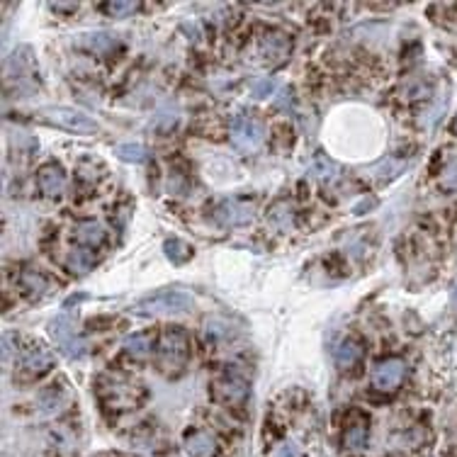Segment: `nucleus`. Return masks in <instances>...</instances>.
<instances>
[{"instance_id": "obj_1", "label": "nucleus", "mask_w": 457, "mask_h": 457, "mask_svg": "<svg viewBox=\"0 0 457 457\" xmlns=\"http://www.w3.org/2000/svg\"><path fill=\"white\" fill-rule=\"evenodd\" d=\"M158 367L166 374H178L190 360V340L183 328H166L158 338Z\"/></svg>"}, {"instance_id": "obj_2", "label": "nucleus", "mask_w": 457, "mask_h": 457, "mask_svg": "<svg viewBox=\"0 0 457 457\" xmlns=\"http://www.w3.org/2000/svg\"><path fill=\"white\" fill-rule=\"evenodd\" d=\"M40 119H44L47 124L59 126L64 131L71 134H81V136H90L100 131V124L93 117H88L85 112L76 107H64V105H52V107H42L40 109Z\"/></svg>"}, {"instance_id": "obj_3", "label": "nucleus", "mask_w": 457, "mask_h": 457, "mask_svg": "<svg viewBox=\"0 0 457 457\" xmlns=\"http://www.w3.org/2000/svg\"><path fill=\"white\" fill-rule=\"evenodd\" d=\"M134 314L141 316H163V314H183L192 309V297L185 295L180 290H161L153 295L141 297L139 302H134Z\"/></svg>"}, {"instance_id": "obj_4", "label": "nucleus", "mask_w": 457, "mask_h": 457, "mask_svg": "<svg viewBox=\"0 0 457 457\" xmlns=\"http://www.w3.org/2000/svg\"><path fill=\"white\" fill-rule=\"evenodd\" d=\"M266 141V129L251 114H236L234 122H231V144L239 151L253 153L263 146Z\"/></svg>"}, {"instance_id": "obj_5", "label": "nucleus", "mask_w": 457, "mask_h": 457, "mask_svg": "<svg viewBox=\"0 0 457 457\" xmlns=\"http://www.w3.org/2000/svg\"><path fill=\"white\" fill-rule=\"evenodd\" d=\"M49 333L57 340L64 355L69 357H83L85 355V340L76 333V324L69 316H57L49 321Z\"/></svg>"}, {"instance_id": "obj_6", "label": "nucleus", "mask_w": 457, "mask_h": 457, "mask_svg": "<svg viewBox=\"0 0 457 457\" xmlns=\"http://www.w3.org/2000/svg\"><path fill=\"white\" fill-rule=\"evenodd\" d=\"M406 377V362L399 357H387V360H379L372 367V387L379 392H394L399 389V384Z\"/></svg>"}, {"instance_id": "obj_7", "label": "nucleus", "mask_w": 457, "mask_h": 457, "mask_svg": "<svg viewBox=\"0 0 457 457\" xmlns=\"http://www.w3.org/2000/svg\"><path fill=\"white\" fill-rule=\"evenodd\" d=\"M212 392H214V399L222 401V404L239 406L249 399V384H246L241 377L227 374V377H219L217 382L212 384Z\"/></svg>"}, {"instance_id": "obj_8", "label": "nucleus", "mask_w": 457, "mask_h": 457, "mask_svg": "<svg viewBox=\"0 0 457 457\" xmlns=\"http://www.w3.org/2000/svg\"><path fill=\"white\" fill-rule=\"evenodd\" d=\"M290 49H292V42L287 35H283V32H268V35H263V40H261V57H263V61L268 66H273V69L287 61Z\"/></svg>"}, {"instance_id": "obj_9", "label": "nucleus", "mask_w": 457, "mask_h": 457, "mask_svg": "<svg viewBox=\"0 0 457 457\" xmlns=\"http://www.w3.org/2000/svg\"><path fill=\"white\" fill-rule=\"evenodd\" d=\"M37 185L47 197H61L66 190V173L59 163H47L37 173Z\"/></svg>"}, {"instance_id": "obj_10", "label": "nucleus", "mask_w": 457, "mask_h": 457, "mask_svg": "<svg viewBox=\"0 0 457 457\" xmlns=\"http://www.w3.org/2000/svg\"><path fill=\"white\" fill-rule=\"evenodd\" d=\"M52 365H54V355L44 345H30L22 353V370L32 374V377H40V374L49 372Z\"/></svg>"}, {"instance_id": "obj_11", "label": "nucleus", "mask_w": 457, "mask_h": 457, "mask_svg": "<svg viewBox=\"0 0 457 457\" xmlns=\"http://www.w3.org/2000/svg\"><path fill=\"white\" fill-rule=\"evenodd\" d=\"M185 453L187 457H217L219 443L212 433L207 431H192L185 438Z\"/></svg>"}, {"instance_id": "obj_12", "label": "nucleus", "mask_w": 457, "mask_h": 457, "mask_svg": "<svg viewBox=\"0 0 457 457\" xmlns=\"http://www.w3.org/2000/svg\"><path fill=\"white\" fill-rule=\"evenodd\" d=\"M214 217L222 227H241V224H249L253 219V209L244 202H224L217 207Z\"/></svg>"}, {"instance_id": "obj_13", "label": "nucleus", "mask_w": 457, "mask_h": 457, "mask_svg": "<svg viewBox=\"0 0 457 457\" xmlns=\"http://www.w3.org/2000/svg\"><path fill=\"white\" fill-rule=\"evenodd\" d=\"M153 333H134L124 340V353L134 360H146L153 353Z\"/></svg>"}, {"instance_id": "obj_14", "label": "nucleus", "mask_w": 457, "mask_h": 457, "mask_svg": "<svg viewBox=\"0 0 457 457\" xmlns=\"http://www.w3.org/2000/svg\"><path fill=\"white\" fill-rule=\"evenodd\" d=\"M76 241H78L83 249H95L105 241V231L100 224L95 222H81L76 227Z\"/></svg>"}, {"instance_id": "obj_15", "label": "nucleus", "mask_w": 457, "mask_h": 457, "mask_svg": "<svg viewBox=\"0 0 457 457\" xmlns=\"http://www.w3.org/2000/svg\"><path fill=\"white\" fill-rule=\"evenodd\" d=\"M20 287L32 297V299H40V297L47 295L49 290V280L44 278L42 273L37 271H25L20 275Z\"/></svg>"}, {"instance_id": "obj_16", "label": "nucleus", "mask_w": 457, "mask_h": 457, "mask_svg": "<svg viewBox=\"0 0 457 457\" xmlns=\"http://www.w3.org/2000/svg\"><path fill=\"white\" fill-rule=\"evenodd\" d=\"M360 353H362L360 343H355V340H350V338L340 340L338 348H336V353H333L336 365L343 367V370H348V367H353L355 362L360 360Z\"/></svg>"}, {"instance_id": "obj_17", "label": "nucleus", "mask_w": 457, "mask_h": 457, "mask_svg": "<svg viewBox=\"0 0 457 457\" xmlns=\"http://www.w3.org/2000/svg\"><path fill=\"white\" fill-rule=\"evenodd\" d=\"M81 44L90 49V52L107 54V52H112V49H114L117 40H114L112 35H107V32H93V35H83V37H81Z\"/></svg>"}, {"instance_id": "obj_18", "label": "nucleus", "mask_w": 457, "mask_h": 457, "mask_svg": "<svg viewBox=\"0 0 457 457\" xmlns=\"http://www.w3.org/2000/svg\"><path fill=\"white\" fill-rule=\"evenodd\" d=\"M163 251H166L168 261H173L175 266L187 263L192 258V246H187L185 241H180V239H168L166 244H163Z\"/></svg>"}, {"instance_id": "obj_19", "label": "nucleus", "mask_w": 457, "mask_h": 457, "mask_svg": "<svg viewBox=\"0 0 457 457\" xmlns=\"http://www.w3.org/2000/svg\"><path fill=\"white\" fill-rule=\"evenodd\" d=\"M139 10V3L134 0H112V3H105L102 5V13L107 18H114V20H124L129 15H134Z\"/></svg>"}, {"instance_id": "obj_20", "label": "nucleus", "mask_w": 457, "mask_h": 457, "mask_svg": "<svg viewBox=\"0 0 457 457\" xmlns=\"http://www.w3.org/2000/svg\"><path fill=\"white\" fill-rule=\"evenodd\" d=\"M406 168V161H399V158H384L379 161L377 166L372 168V173L377 175L379 180H394L396 175H401Z\"/></svg>"}, {"instance_id": "obj_21", "label": "nucleus", "mask_w": 457, "mask_h": 457, "mask_svg": "<svg viewBox=\"0 0 457 457\" xmlns=\"http://www.w3.org/2000/svg\"><path fill=\"white\" fill-rule=\"evenodd\" d=\"M114 153L124 163H144L148 158V151L141 144H117L114 146Z\"/></svg>"}, {"instance_id": "obj_22", "label": "nucleus", "mask_w": 457, "mask_h": 457, "mask_svg": "<svg viewBox=\"0 0 457 457\" xmlns=\"http://www.w3.org/2000/svg\"><path fill=\"white\" fill-rule=\"evenodd\" d=\"M343 445L348 450H362L367 445V426L365 423H355L348 426V431L343 433Z\"/></svg>"}, {"instance_id": "obj_23", "label": "nucleus", "mask_w": 457, "mask_h": 457, "mask_svg": "<svg viewBox=\"0 0 457 457\" xmlns=\"http://www.w3.org/2000/svg\"><path fill=\"white\" fill-rule=\"evenodd\" d=\"M95 263V256H93L90 249H76L69 256V268L71 273H88Z\"/></svg>"}, {"instance_id": "obj_24", "label": "nucleus", "mask_w": 457, "mask_h": 457, "mask_svg": "<svg viewBox=\"0 0 457 457\" xmlns=\"http://www.w3.org/2000/svg\"><path fill=\"white\" fill-rule=\"evenodd\" d=\"M311 170H314L316 178L328 180L336 175V163L331 161V158L324 156V153H316V156H314V163H311Z\"/></svg>"}, {"instance_id": "obj_25", "label": "nucleus", "mask_w": 457, "mask_h": 457, "mask_svg": "<svg viewBox=\"0 0 457 457\" xmlns=\"http://www.w3.org/2000/svg\"><path fill=\"white\" fill-rule=\"evenodd\" d=\"M273 457H302V450L297 443H292V440H285V443H280L278 448H275Z\"/></svg>"}, {"instance_id": "obj_26", "label": "nucleus", "mask_w": 457, "mask_h": 457, "mask_svg": "<svg viewBox=\"0 0 457 457\" xmlns=\"http://www.w3.org/2000/svg\"><path fill=\"white\" fill-rule=\"evenodd\" d=\"M440 187H443V190H448V192L457 190V163H455V166H450L443 173V178H440Z\"/></svg>"}, {"instance_id": "obj_27", "label": "nucleus", "mask_w": 457, "mask_h": 457, "mask_svg": "<svg viewBox=\"0 0 457 457\" xmlns=\"http://www.w3.org/2000/svg\"><path fill=\"white\" fill-rule=\"evenodd\" d=\"M273 90H275V83L271 78H263V81H256V83H253V95H256L258 100H261V97H268Z\"/></svg>"}, {"instance_id": "obj_28", "label": "nucleus", "mask_w": 457, "mask_h": 457, "mask_svg": "<svg viewBox=\"0 0 457 457\" xmlns=\"http://www.w3.org/2000/svg\"><path fill=\"white\" fill-rule=\"evenodd\" d=\"M450 131H453V134L457 136V117L453 119V124H450Z\"/></svg>"}]
</instances>
